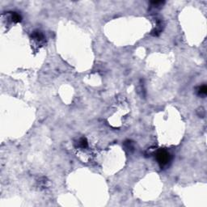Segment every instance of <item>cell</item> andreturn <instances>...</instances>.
Listing matches in <instances>:
<instances>
[{
  "label": "cell",
  "instance_id": "6da1fadb",
  "mask_svg": "<svg viewBox=\"0 0 207 207\" xmlns=\"http://www.w3.org/2000/svg\"><path fill=\"white\" fill-rule=\"evenodd\" d=\"M156 159L160 167H165L171 161V155L164 149H160L156 153Z\"/></svg>",
  "mask_w": 207,
  "mask_h": 207
},
{
  "label": "cell",
  "instance_id": "7a4b0ae2",
  "mask_svg": "<svg viewBox=\"0 0 207 207\" xmlns=\"http://www.w3.org/2000/svg\"><path fill=\"white\" fill-rule=\"evenodd\" d=\"M32 37H33L35 40H39V41H41V40H43L44 39V35L41 33L39 31H35L33 32V33H32Z\"/></svg>",
  "mask_w": 207,
  "mask_h": 207
},
{
  "label": "cell",
  "instance_id": "3957f363",
  "mask_svg": "<svg viewBox=\"0 0 207 207\" xmlns=\"http://www.w3.org/2000/svg\"><path fill=\"white\" fill-rule=\"evenodd\" d=\"M11 20L13 22L15 23H19L22 20V17H21V15L18 13H16V12H13L11 14Z\"/></svg>",
  "mask_w": 207,
  "mask_h": 207
},
{
  "label": "cell",
  "instance_id": "277c9868",
  "mask_svg": "<svg viewBox=\"0 0 207 207\" xmlns=\"http://www.w3.org/2000/svg\"><path fill=\"white\" fill-rule=\"evenodd\" d=\"M206 93H207V88L205 85H202L198 88V94L200 96H205Z\"/></svg>",
  "mask_w": 207,
  "mask_h": 207
},
{
  "label": "cell",
  "instance_id": "5b68a950",
  "mask_svg": "<svg viewBox=\"0 0 207 207\" xmlns=\"http://www.w3.org/2000/svg\"><path fill=\"white\" fill-rule=\"evenodd\" d=\"M79 146L81 148H86L87 146V141L86 138H82L79 141Z\"/></svg>",
  "mask_w": 207,
  "mask_h": 207
}]
</instances>
